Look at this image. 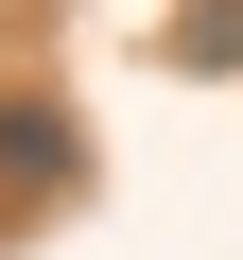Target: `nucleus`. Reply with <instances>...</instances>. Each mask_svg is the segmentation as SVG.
<instances>
[{
	"label": "nucleus",
	"mask_w": 243,
	"mask_h": 260,
	"mask_svg": "<svg viewBox=\"0 0 243 260\" xmlns=\"http://www.w3.org/2000/svg\"><path fill=\"white\" fill-rule=\"evenodd\" d=\"M174 70H243V0H191L174 18Z\"/></svg>",
	"instance_id": "nucleus-2"
},
{
	"label": "nucleus",
	"mask_w": 243,
	"mask_h": 260,
	"mask_svg": "<svg viewBox=\"0 0 243 260\" xmlns=\"http://www.w3.org/2000/svg\"><path fill=\"white\" fill-rule=\"evenodd\" d=\"M87 208V121L52 104V87H18L0 104V243H35V225H70Z\"/></svg>",
	"instance_id": "nucleus-1"
}]
</instances>
